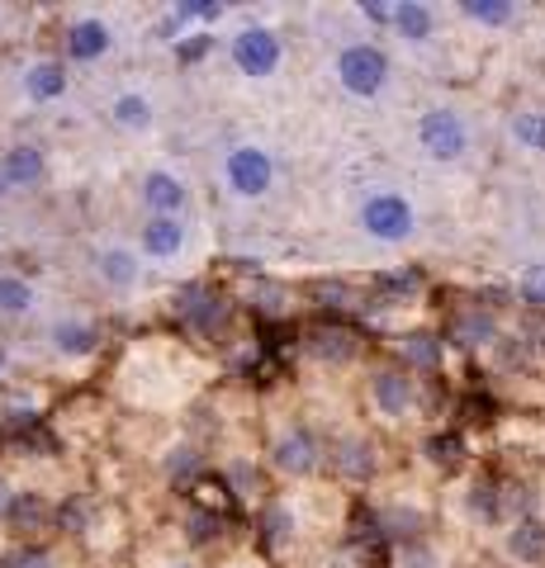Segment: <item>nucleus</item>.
I'll list each match as a JSON object with an SVG mask.
<instances>
[{
  "instance_id": "f257e3e1",
  "label": "nucleus",
  "mask_w": 545,
  "mask_h": 568,
  "mask_svg": "<svg viewBox=\"0 0 545 568\" xmlns=\"http://www.w3.org/2000/svg\"><path fill=\"white\" fill-rule=\"evenodd\" d=\"M261 465L280 488H309L327 474V436L304 413L271 407L261 436Z\"/></svg>"
},
{
  "instance_id": "f03ea898",
  "label": "nucleus",
  "mask_w": 545,
  "mask_h": 568,
  "mask_svg": "<svg viewBox=\"0 0 545 568\" xmlns=\"http://www.w3.org/2000/svg\"><path fill=\"white\" fill-rule=\"evenodd\" d=\"M133 246L152 280H190L204 261V223L200 213H171V219H138Z\"/></svg>"
},
{
  "instance_id": "7ed1b4c3",
  "label": "nucleus",
  "mask_w": 545,
  "mask_h": 568,
  "mask_svg": "<svg viewBox=\"0 0 545 568\" xmlns=\"http://www.w3.org/2000/svg\"><path fill=\"white\" fill-rule=\"evenodd\" d=\"M214 190L223 204L256 209L280 190V156L261 138H228L214 156Z\"/></svg>"
},
{
  "instance_id": "20e7f679",
  "label": "nucleus",
  "mask_w": 545,
  "mask_h": 568,
  "mask_svg": "<svg viewBox=\"0 0 545 568\" xmlns=\"http://www.w3.org/2000/svg\"><path fill=\"white\" fill-rule=\"evenodd\" d=\"M361 407H365V422L375 432H413V426L427 417V394H422V379L413 369H403L394 355L390 361H375L361 379Z\"/></svg>"
},
{
  "instance_id": "39448f33",
  "label": "nucleus",
  "mask_w": 545,
  "mask_h": 568,
  "mask_svg": "<svg viewBox=\"0 0 545 568\" xmlns=\"http://www.w3.org/2000/svg\"><path fill=\"white\" fill-rule=\"evenodd\" d=\"M52 52L72 67V71H100L110 67L119 52L129 43V29L114 10H100V6H77V10H62L58 33H52Z\"/></svg>"
},
{
  "instance_id": "423d86ee",
  "label": "nucleus",
  "mask_w": 545,
  "mask_h": 568,
  "mask_svg": "<svg viewBox=\"0 0 545 568\" xmlns=\"http://www.w3.org/2000/svg\"><path fill=\"white\" fill-rule=\"evenodd\" d=\"M351 223L365 242L384 246V252H403L422 237V209L403 185H365L351 204Z\"/></svg>"
},
{
  "instance_id": "0eeeda50",
  "label": "nucleus",
  "mask_w": 545,
  "mask_h": 568,
  "mask_svg": "<svg viewBox=\"0 0 545 568\" xmlns=\"http://www.w3.org/2000/svg\"><path fill=\"white\" fill-rule=\"evenodd\" d=\"M85 275H91L95 294L104 298V304L114 308H129L138 304V298L148 294V265L143 256H138L133 246V233H100L91 237V246H85Z\"/></svg>"
},
{
  "instance_id": "6e6552de",
  "label": "nucleus",
  "mask_w": 545,
  "mask_h": 568,
  "mask_svg": "<svg viewBox=\"0 0 545 568\" xmlns=\"http://www.w3.org/2000/svg\"><path fill=\"white\" fill-rule=\"evenodd\" d=\"M327 77L346 100L380 104L394 91V58L380 39H371V33H351V39H342L337 48H332Z\"/></svg>"
},
{
  "instance_id": "1a4fd4ad",
  "label": "nucleus",
  "mask_w": 545,
  "mask_h": 568,
  "mask_svg": "<svg viewBox=\"0 0 545 568\" xmlns=\"http://www.w3.org/2000/svg\"><path fill=\"white\" fill-rule=\"evenodd\" d=\"M39 342L58 369H91L104 351V317L91 304H52L39 323Z\"/></svg>"
},
{
  "instance_id": "9d476101",
  "label": "nucleus",
  "mask_w": 545,
  "mask_h": 568,
  "mask_svg": "<svg viewBox=\"0 0 545 568\" xmlns=\"http://www.w3.org/2000/svg\"><path fill=\"white\" fill-rule=\"evenodd\" d=\"M223 62L242 85H275L290 67V43L266 20H242L223 33Z\"/></svg>"
},
{
  "instance_id": "9b49d317",
  "label": "nucleus",
  "mask_w": 545,
  "mask_h": 568,
  "mask_svg": "<svg viewBox=\"0 0 545 568\" xmlns=\"http://www.w3.org/2000/svg\"><path fill=\"white\" fill-rule=\"evenodd\" d=\"M413 148L432 166H465L474 152V123L461 104L432 100L413 114Z\"/></svg>"
},
{
  "instance_id": "f8f14e48",
  "label": "nucleus",
  "mask_w": 545,
  "mask_h": 568,
  "mask_svg": "<svg viewBox=\"0 0 545 568\" xmlns=\"http://www.w3.org/2000/svg\"><path fill=\"white\" fill-rule=\"evenodd\" d=\"M95 114H100L104 129L124 142H148V138L162 133V95L138 77H119V81L104 85Z\"/></svg>"
},
{
  "instance_id": "ddd939ff",
  "label": "nucleus",
  "mask_w": 545,
  "mask_h": 568,
  "mask_svg": "<svg viewBox=\"0 0 545 568\" xmlns=\"http://www.w3.org/2000/svg\"><path fill=\"white\" fill-rule=\"evenodd\" d=\"M10 85H14V100L33 114H48V110H62L77 91V71L67 67L52 48H29L10 62Z\"/></svg>"
},
{
  "instance_id": "4468645a",
  "label": "nucleus",
  "mask_w": 545,
  "mask_h": 568,
  "mask_svg": "<svg viewBox=\"0 0 545 568\" xmlns=\"http://www.w3.org/2000/svg\"><path fill=\"white\" fill-rule=\"evenodd\" d=\"M133 209L138 219H171V213H195V181L185 166L157 156L133 175Z\"/></svg>"
},
{
  "instance_id": "2eb2a0df",
  "label": "nucleus",
  "mask_w": 545,
  "mask_h": 568,
  "mask_svg": "<svg viewBox=\"0 0 545 568\" xmlns=\"http://www.w3.org/2000/svg\"><path fill=\"white\" fill-rule=\"evenodd\" d=\"M313 536V511H309V488H280L266 497L261 507V540L271 549V564L275 559H290L304 549V540Z\"/></svg>"
},
{
  "instance_id": "dca6fc26",
  "label": "nucleus",
  "mask_w": 545,
  "mask_h": 568,
  "mask_svg": "<svg viewBox=\"0 0 545 568\" xmlns=\"http://www.w3.org/2000/svg\"><path fill=\"white\" fill-rule=\"evenodd\" d=\"M0 181H6L10 200H29L43 194L52 181V148L33 133H10L0 138Z\"/></svg>"
},
{
  "instance_id": "f3484780",
  "label": "nucleus",
  "mask_w": 545,
  "mask_h": 568,
  "mask_svg": "<svg viewBox=\"0 0 545 568\" xmlns=\"http://www.w3.org/2000/svg\"><path fill=\"white\" fill-rule=\"evenodd\" d=\"M48 290L39 275L20 271V265L0 261V332H20V327H39L48 317Z\"/></svg>"
},
{
  "instance_id": "a211bd4d",
  "label": "nucleus",
  "mask_w": 545,
  "mask_h": 568,
  "mask_svg": "<svg viewBox=\"0 0 545 568\" xmlns=\"http://www.w3.org/2000/svg\"><path fill=\"white\" fill-rule=\"evenodd\" d=\"M494 555L507 568H545V521L536 511H513L494 536Z\"/></svg>"
},
{
  "instance_id": "6ab92c4d",
  "label": "nucleus",
  "mask_w": 545,
  "mask_h": 568,
  "mask_svg": "<svg viewBox=\"0 0 545 568\" xmlns=\"http://www.w3.org/2000/svg\"><path fill=\"white\" fill-rule=\"evenodd\" d=\"M513 517V507L503 503V493L494 478H484V474H470L465 478V488H461V521L470 530H503V521Z\"/></svg>"
},
{
  "instance_id": "aec40b11",
  "label": "nucleus",
  "mask_w": 545,
  "mask_h": 568,
  "mask_svg": "<svg viewBox=\"0 0 545 568\" xmlns=\"http://www.w3.org/2000/svg\"><path fill=\"white\" fill-rule=\"evenodd\" d=\"M390 39H398L403 48H432L442 39V10L427 6V0H394V20H390Z\"/></svg>"
},
{
  "instance_id": "412c9836",
  "label": "nucleus",
  "mask_w": 545,
  "mask_h": 568,
  "mask_svg": "<svg viewBox=\"0 0 545 568\" xmlns=\"http://www.w3.org/2000/svg\"><path fill=\"white\" fill-rule=\"evenodd\" d=\"M327 469H337L346 484H371L380 459H375V440L365 432H346L342 440H327Z\"/></svg>"
},
{
  "instance_id": "4be33fe9",
  "label": "nucleus",
  "mask_w": 545,
  "mask_h": 568,
  "mask_svg": "<svg viewBox=\"0 0 545 568\" xmlns=\"http://www.w3.org/2000/svg\"><path fill=\"white\" fill-rule=\"evenodd\" d=\"M455 20L480 29V33H507L522 24V6L517 0H455Z\"/></svg>"
},
{
  "instance_id": "5701e85b",
  "label": "nucleus",
  "mask_w": 545,
  "mask_h": 568,
  "mask_svg": "<svg viewBox=\"0 0 545 568\" xmlns=\"http://www.w3.org/2000/svg\"><path fill=\"white\" fill-rule=\"evenodd\" d=\"M0 568H77V549L67 540H24L0 555Z\"/></svg>"
},
{
  "instance_id": "b1692460",
  "label": "nucleus",
  "mask_w": 545,
  "mask_h": 568,
  "mask_svg": "<svg viewBox=\"0 0 545 568\" xmlns=\"http://www.w3.org/2000/svg\"><path fill=\"white\" fill-rule=\"evenodd\" d=\"M390 568H455L446 540H436L432 530L422 536H408V540H394L390 549Z\"/></svg>"
},
{
  "instance_id": "393cba45",
  "label": "nucleus",
  "mask_w": 545,
  "mask_h": 568,
  "mask_svg": "<svg viewBox=\"0 0 545 568\" xmlns=\"http://www.w3.org/2000/svg\"><path fill=\"white\" fill-rule=\"evenodd\" d=\"M507 138H513L517 152L545 156V104H532V100L513 104V110H507Z\"/></svg>"
},
{
  "instance_id": "a878e982",
  "label": "nucleus",
  "mask_w": 545,
  "mask_h": 568,
  "mask_svg": "<svg viewBox=\"0 0 545 568\" xmlns=\"http://www.w3.org/2000/svg\"><path fill=\"white\" fill-rule=\"evenodd\" d=\"M442 355H446V342L442 336H398V351H394V361L403 369H413L417 379H427L442 369Z\"/></svg>"
},
{
  "instance_id": "bb28decb",
  "label": "nucleus",
  "mask_w": 545,
  "mask_h": 568,
  "mask_svg": "<svg viewBox=\"0 0 545 568\" xmlns=\"http://www.w3.org/2000/svg\"><path fill=\"white\" fill-rule=\"evenodd\" d=\"M133 568H209V559L195 555L190 545H143Z\"/></svg>"
},
{
  "instance_id": "cd10ccee",
  "label": "nucleus",
  "mask_w": 545,
  "mask_h": 568,
  "mask_svg": "<svg viewBox=\"0 0 545 568\" xmlns=\"http://www.w3.org/2000/svg\"><path fill=\"white\" fill-rule=\"evenodd\" d=\"M498 336V323L488 313H480V317H465L461 327H455V342L461 346H488Z\"/></svg>"
},
{
  "instance_id": "c85d7f7f",
  "label": "nucleus",
  "mask_w": 545,
  "mask_h": 568,
  "mask_svg": "<svg viewBox=\"0 0 545 568\" xmlns=\"http://www.w3.org/2000/svg\"><path fill=\"white\" fill-rule=\"evenodd\" d=\"M209 568H275L266 555H261V549H228L223 559H214Z\"/></svg>"
},
{
  "instance_id": "c756f323",
  "label": "nucleus",
  "mask_w": 545,
  "mask_h": 568,
  "mask_svg": "<svg viewBox=\"0 0 545 568\" xmlns=\"http://www.w3.org/2000/svg\"><path fill=\"white\" fill-rule=\"evenodd\" d=\"M517 290H522V298L526 304H536V308H545V261L541 265H532L522 280H517Z\"/></svg>"
},
{
  "instance_id": "7c9ffc66",
  "label": "nucleus",
  "mask_w": 545,
  "mask_h": 568,
  "mask_svg": "<svg viewBox=\"0 0 545 568\" xmlns=\"http://www.w3.org/2000/svg\"><path fill=\"white\" fill-rule=\"evenodd\" d=\"M0 204H10V194H6V181H0Z\"/></svg>"
},
{
  "instance_id": "2f4dec72",
  "label": "nucleus",
  "mask_w": 545,
  "mask_h": 568,
  "mask_svg": "<svg viewBox=\"0 0 545 568\" xmlns=\"http://www.w3.org/2000/svg\"><path fill=\"white\" fill-rule=\"evenodd\" d=\"M0 365H6V355H0Z\"/></svg>"
},
{
  "instance_id": "473e14b6",
  "label": "nucleus",
  "mask_w": 545,
  "mask_h": 568,
  "mask_svg": "<svg viewBox=\"0 0 545 568\" xmlns=\"http://www.w3.org/2000/svg\"><path fill=\"white\" fill-rule=\"evenodd\" d=\"M0 20H6V10H0Z\"/></svg>"
}]
</instances>
